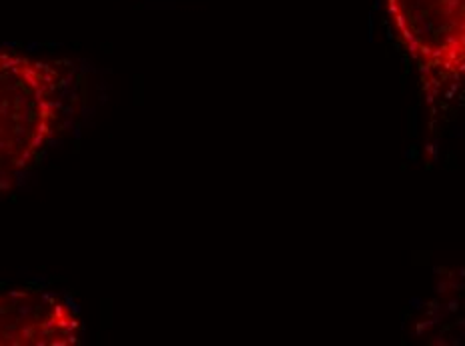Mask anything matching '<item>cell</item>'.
<instances>
[{
	"mask_svg": "<svg viewBox=\"0 0 465 346\" xmlns=\"http://www.w3.org/2000/svg\"><path fill=\"white\" fill-rule=\"evenodd\" d=\"M71 72L63 62L0 48V195L31 172L61 132Z\"/></svg>",
	"mask_w": 465,
	"mask_h": 346,
	"instance_id": "obj_1",
	"label": "cell"
},
{
	"mask_svg": "<svg viewBox=\"0 0 465 346\" xmlns=\"http://www.w3.org/2000/svg\"><path fill=\"white\" fill-rule=\"evenodd\" d=\"M387 21L420 74L435 117L465 84V0H383Z\"/></svg>",
	"mask_w": 465,
	"mask_h": 346,
	"instance_id": "obj_2",
	"label": "cell"
},
{
	"mask_svg": "<svg viewBox=\"0 0 465 346\" xmlns=\"http://www.w3.org/2000/svg\"><path fill=\"white\" fill-rule=\"evenodd\" d=\"M83 319L66 296L45 288L0 293V346H74Z\"/></svg>",
	"mask_w": 465,
	"mask_h": 346,
	"instance_id": "obj_3",
	"label": "cell"
}]
</instances>
